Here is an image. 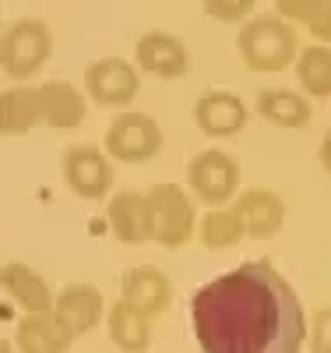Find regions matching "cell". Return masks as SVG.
<instances>
[{
	"label": "cell",
	"instance_id": "1",
	"mask_svg": "<svg viewBox=\"0 0 331 353\" xmlns=\"http://www.w3.org/2000/svg\"><path fill=\"white\" fill-rule=\"evenodd\" d=\"M191 325L201 353H299L310 321L292 283L250 258L194 290Z\"/></svg>",
	"mask_w": 331,
	"mask_h": 353
},
{
	"label": "cell",
	"instance_id": "2",
	"mask_svg": "<svg viewBox=\"0 0 331 353\" xmlns=\"http://www.w3.org/2000/svg\"><path fill=\"white\" fill-rule=\"evenodd\" d=\"M236 50L244 57V64L257 74H275L296 64L299 57V36L296 25H289L279 14H257L239 25L236 32Z\"/></svg>",
	"mask_w": 331,
	"mask_h": 353
},
{
	"label": "cell",
	"instance_id": "3",
	"mask_svg": "<svg viewBox=\"0 0 331 353\" xmlns=\"http://www.w3.org/2000/svg\"><path fill=\"white\" fill-rule=\"evenodd\" d=\"M50 57H53V32L39 18H18L0 36V71L14 81L39 74Z\"/></svg>",
	"mask_w": 331,
	"mask_h": 353
},
{
	"label": "cell",
	"instance_id": "4",
	"mask_svg": "<svg viewBox=\"0 0 331 353\" xmlns=\"http://www.w3.org/2000/svg\"><path fill=\"white\" fill-rule=\"evenodd\" d=\"M152 205V241L166 251H180L197 237V209L194 194H187L180 184H156L148 191Z\"/></svg>",
	"mask_w": 331,
	"mask_h": 353
},
{
	"label": "cell",
	"instance_id": "5",
	"mask_svg": "<svg viewBox=\"0 0 331 353\" xmlns=\"http://www.w3.org/2000/svg\"><path fill=\"white\" fill-rule=\"evenodd\" d=\"M103 149L109 152V159L127 163V166L148 163L162 152V128H159L156 117H148V113L120 110L106 128Z\"/></svg>",
	"mask_w": 331,
	"mask_h": 353
},
{
	"label": "cell",
	"instance_id": "6",
	"mask_svg": "<svg viewBox=\"0 0 331 353\" xmlns=\"http://www.w3.org/2000/svg\"><path fill=\"white\" fill-rule=\"evenodd\" d=\"M187 188L208 209H226L239 191V163L226 149H201L187 163Z\"/></svg>",
	"mask_w": 331,
	"mask_h": 353
},
{
	"label": "cell",
	"instance_id": "7",
	"mask_svg": "<svg viewBox=\"0 0 331 353\" xmlns=\"http://www.w3.org/2000/svg\"><path fill=\"white\" fill-rule=\"evenodd\" d=\"M85 92L96 106L124 110L141 92V71L134 61H124V57H99L85 68Z\"/></svg>",
	"mask_w": 331,
	"mask_h": 353
},
{
	"label": "cell",
	"instance_id": "8",
	"mask_svg": "<svg viewBox=\"0 0 331 353\" xmlns=\"http://www.w3.org/2000/svg\"><path fill=\"white\" fill-rule=\"evenodd\" d=\"M60 173L81 201H103L113 191V163L99 145H71L60 163Z\"/></svg>",
	"mask_w": 331,
	"mask_h": 353
},
{
	"label": "cell",
	"instance_id": "9",
	"mask_svg": "<svg viewBox=\"0 0 331 353\" xmlns=\"http://www.w3.org/2000/svg\"><path fill=\"white\" fill-rule=\"evenodd\" d=\"M134 64L141 74L148 78H159V81H173V78H184L191 68V53L187 43L166 32V28H152V32H141L134 43Z\"/></svg>",
	"mask_w": 331,
	"mask_h": 353
},
{
	"label": "cell",
	"instance_id": "10",
	"mask_svg": "<svg viewBox=\"0 0 331 353\" xmlns=\"http://www.w3.org/2000/svg\"><path fill=\"white\" fill-rule=\"evenodd\" d=\"M194 124L208 138H236L247 128V106L229 88H204L194 103Z\"/></svg>",
	"mask_w": 331,
	"mask_h": 353
},
{
	"label": "cell",
	"instance_id": "11",
	"mask_svg": "<svg viewBox=\"0 0 331 353\" xmlns=\"http://www.w3.org/2000/svg\"><path fill=\"white\" fill-rule=\"evenodd\" d=\"M53 311L60 318V325L71 332V339L88 336L109 314L99 286H92V283H67L64 290L56 293V307Z\"/></svg>",
	"mask_w": 331,
	"mask_h": 353
},
{
	"label": "cell",
	"instance_id": "12",
	"mask_svg": "<svg viewBox=\"0 0 331 353\" xmlns=\"http://www.w3.org/2000/svg\"><path fill=\"white\" fill-rule=\"evenodd\" d=\"M106 223L120 244L152 241V205H148V191H116L106 205Z\"/></svg>",
	"mask_w": 331,
	"mask_h": 353
},
{
	"label": "cell",
	"instance_id": "13",
	"mask_svg": "<svg viewBox=\"0 0 331 353\" xmlns=\"http://www.w3.org/2000/svg\"><path fill=\"white\" fill-rule=\"evenodd\" d=\"M120 301H127L145 318H159L173 304V283H169L166 272L156 269V265H134V269L124 276Z\"/></svg>",
	"mask_w": 331,
	"mask_h": 353
},
{
	"label": "cell",
	"instance_id": "14",
	"mask_svg": "<svg viewBox=\"0 0 331 353\" xmlns=\"http://www.w3.org/2000/svg\"><path fill=\"white\" fill-rule=\"evenodd\" d=\"M43 99V124L53 131H78L88 117V92L64 78H46L39 85Z\"/></svg>",
	"mask_w": 331,
	"mask_h": 353
},
{
	"label": "cell",
	"instance_id": "15",
	"mask_svg": "<svg viewBox=\"0 0 331 353\" xmlns=\"http://www.w3.org/2000/svg\"><path fill=\"white\" fill-rule=\"evenodd\" d=\"M233 209L239 212V219L247 226V237H254V241L275 237L286 226V201H282V194L268 191V188H244L236 194Z\"/></svg>",
	"mask_w": 331,
	"mask_h": 353
},
{
	"label": "cell",
	"instance_id": "16",
	"mask_svg": "<svg viewBox=\"0 0 331 353\" xmlns=\"http://www.w3.org/2000/svg\"><path fill=\"white\" fill-rule=\"evenodd\" d=\"M0 286H4V293L25 314H39V311L56 307V293L50 290V283L36 269H28L25 261H4V269H0Z\"/></svg>",
	"mask_w": 331,
	"mask_h": 353
},
{
	"label": "cell",
	"instance_id": "17",
	"mask_svg": "<svg viewBox=\"0 0 331 353\" xmlns=\"http://www.w3.org/2000/svg\"><path fill=\"white\" fill-rule=\"evenodd\" d=\"M71 332L60 325L56 311L21 314L14 329V350L18 353H71Z\"/></svg>",
	"mask_w": 331,
	"mask_h": 353
},
{
	"label": "cell",
	"instance_id": "18",
	"mask_svg": "<svg viewBox=\"0 0 331 353\" xmlns=\"http://www.w3.org/2000/svg\"><path fill=\"white\" fill-rule=\"evenodd\" d=\"M43 121V99L32 85H11L0 92V134L4 138H25Z\"/></svg>",
	"mask_w": 331,
	"mask_h": 353
},
{
	"label": "cell",
	"instance_id": "19",
	"mask_svg": "<svg viewBox=\"0 0 331 353\" xmlns=\"http://www.w3.org/2000/svg\"><path fill=\"white\" fill-rule=\"evenodd\" d=\"M254 106L268 124L289 131H303L314 121V103L303 92H292V88H264Z\"/></svg>",
	"mask_w": 331,
	"mask_h": 353
},
{
	"label": "cell",
	"instance_id": "20",
	"mask_svg": "<svg viewBox=\"0 0 331 353\" xmlns=\"http://www.w3.org/2000/svg\"><path fill=\"white\" fill-rule=\"evenodd\" d=\"M152 318H145L141 311H134L127 301H116L106 314V332H109V343L124 353H145L152 346Z\"/></svg>",
	"mask_w": 331,
	"mask_h": 353
},
{
	"label": "cell",
	"instance_id": "21",
	"mask_svg": "<svg viewBox=\"0 0 331 353\" xmlns=\"http://www.w3.org/2000/svg\"><path fill=\"white\" fill-rule=\"evenodd\" d=\"M296 85L307 99H331V46L324 43H310L299 50L296 57Z\"/></svg>",
	"mask_w": 331,
	"mask_h": 353
},
{
	"label": "cell",
	"instance_id": "22",
	"mask_svg": "<svg viewBox=\"0 0 331 353\" xmlns=\"http://www.w3.org/2000/svg\"><path fill=\"white\" fill-rule=\"evenodd\" d=\"M244 237H247V226H244V219H239L236 209H212L197 223V241L208 251H229Z\"/></svg>",
	"mask_w": 331,
	"mask_h": 353
},
{
	"label": "cell",
	"instance_id": "23",
	"mask_svg": "<svg viewBox=\"0 0 331 353\" xmlns=\"http://www.w3.org/2000/svg\"><path fill=\"white\" fill-rule=\"evenodd\" d=\"M254 8H257V0H204V14L222 21V25H244V21H250Z\"/></svg>",
	"mask_w": 331,
	"mask_h": 353
},
{
	"label": "cell",
	"instance_id": "24",
	"mask_svg": "<svg viewBox=\"0 0 331 353\" xmlns=\"http://www.w3.org/2000/svg\"><path fill=\"white\" fill-rule=\"evenodd\" d=\"M324 0H275V14L289 25H310Z\"/></svg>",
	"mask_w": 331,
	"mask_h": 353
},
{
	"label": "cell",
	"instance_id": "25",
	"mask_svg": "<svg viewBox=\"0 0 331 353\" xmlns=\"http://www.w3.org/2000/svg\"><path fill=\"white\" fill-rule=\"evenodd\" d=\"M307 346H310V353H331V307H324L310 318Z\"/></svg>",
	"mask_w": 331,
	"mask_h": 353
},
{
	"label": "cell",
	"instance_id": "26",
	"mask_svg": "<svg viewBox=\"0 0 331 353\" xmlns=\"http://www.w3.org/2000/svg\"><path fill=\"white\" fill-rule=\"evenodd\" d=\"M307 32H310L317 43L331 46V0H324V4H321V11H317L314 21L307 25Z\"/></svg>",
	"mask_w": 331,
	"mask_h": 353
},
{
	"label": "cell",
	"instance_id": "27",
	"mask_svg": "<svg viewBox=\"0 0 331 353\" xmlns=\"http://www.w3.org/2000/svg\"><path fill=\"white\" fill-rule=\"evenodd\" d=\"M317 159H321V166H324V173L331 176V128H328V134L321 138V149H317Z\"/></svg>",
	"mask_w": 331,
	"mask_h": 353
},
{
	"label": "cell",
	"instance_id": "28",
	"mask_svg": "<svg viewBox=\"0 0 331 353\" xmlns=\"http://www.w3.org/2000/svg\"><path fill=\"white\" fill-rule=\"evenodd\" d=\"M0 353H11V343L4 339V343H0Z\"/></svg>",
	"mask_w": 331,
	"mask_h": 353
}]
</instances>
